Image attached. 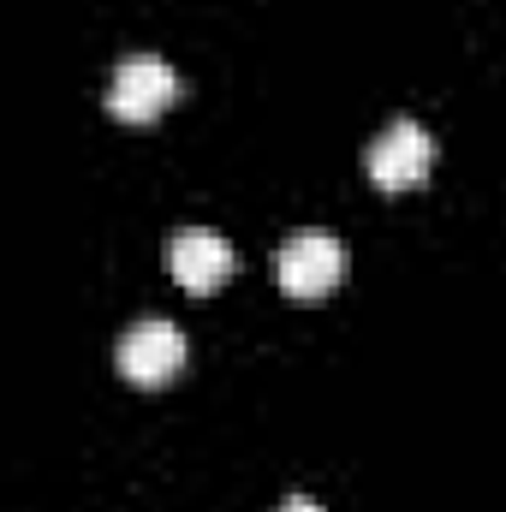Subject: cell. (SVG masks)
<instances>
[{
    "label": "cell",
    "mask_w": 506,
    "mask_h": 512,
    "mask_svg": "<svg viewBox=\"0 0 506 512\" xmlns=\"http://www.w3.org/2000/svg\"><path fill=\"white\" fill-rule=\"evenodd\" d=\"M114 364H120V376L137 382V387L173 382V376L185 370V334H179L167 316H143V322H131L126 334H120Z\"/></svg>",
    "instance_id": "3"
},
{
    "label": "cell",
    "mask_w": 506,
    "mask_h": 512,
    "mask_svg": "<svg viewBox=\"0 0 506 512\" xmlns=\"http://www.w3.org/2000/svg\"><path fill=\"white\" fill-rule=\"evenodd\" d=\"M280 512H328V507H316L310 495H286V507H280Z\"/></svg>",
    "instance_id": "6"
},
{
    "label": "cell",
    "mask_w": 506,
    "mask_h": 512,
    "mask_svg": "<svg viewBox=\"0 0 506 512\" xmlns=\"http://www.w3.org/2000/svg\"><path fill=\"white\" fill-rule=\"evenodd\" d=\"M364 167H370V179H376L381 191H411L435 167V137L417 126V120H393L381 137H370Z\"/></svg>",
    "instance_id": "4"
},
{
    "label": "cell",
    "mask_w": 506,
    "mask_h": 512,
    "mask_svg": "<svg viewBox=\"0 0 506 512\" xmlns=\"http://www.w3.org/2000/svg\"><path fill=\"white\" fill-rule=\"evenodd\" d=\"M167 268L185 292H215L233 280V245L215 227H179L167 239Z\"/></svg>",
    "instance_id": "5"
},
{
    "label": "cell",
    "mask_w": 506,
    "mask_h": 512,
    "mask_svg": "<svg viewBox=\"0 0 506 512\" xmlns=\"http://www.w3.org/2000/svg\"><path fill=\"white\" fill-rule=\"evenodd\" d=\"M173 96H179V78L161 54H126L108 78V114L126 126H149Z\"/></svg>",
    "instance_id": "1"
},
{
    "label": "cell",
    "mask_w": 506,
    "mask_h": 512,
    "mask_svg": "<svg viewBox=\"0 0 506 512\" xmlns=\"http://www.w3.org/2000/svg\"><path fill=\"white\" fill-rule=\"evenodd\" d=\"M274 274H280V286H286L292 298H322V292H334L340 274H346V245H340L334 233H322V227H304V233H292V239L274 251Z\"/></svg>",
    "instance_id": "2"
}]
</instances>
